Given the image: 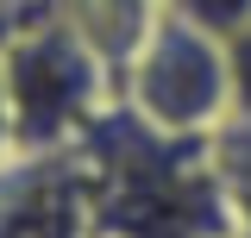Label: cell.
<instances>
[{
    "instance_id": "277c9868",
    "label": "cell",
    "mask_w": 251,
    "mask_h": 238,
    "mask_svg": "<svg viewBox=\"0 0 251 238\" xmlns=\"http://www.w3.org/2000/svg\"><path fill=\"white\" fill-rule=\"evenodd\" d=\"M170 6H182L188 19H201V25L220 31V38H232V31L251 25V0H170Z\"/></svg>"
},
{
    "instance_id": "8992f818",
    "label": "cell",
    "mask_w": 251,
    "mask_h": 238,
    "mask_svg": "<svg viewBox=\"0 0 251 238\" xmlns=\"http://www.w3.org/2000/svg\"><path fill=\"white\" fill-rule=\"evenodd\" d=\"M19 150V125H13V100H6V82H0V163Z\"/></svg>"
},
{
    "instance_id": "3957f363",
    "label": "cell",
    "mask_w": 251,
    "mask_h": 238,
    "mask_svg": "<svg viewBox=\"0 0 251 238\" xmlns=\"http://www.w3.org/2000/svg\"><path fill=\"white\" fill-rule=\"evenodd\" d=\"M0 238H100V169L82 144L0 163Z\"/></svg>"
},
{
    "instance_id": "7a4b0ae2",
    "label": "cell",
    "mask_w": 251,
    "mask_h": 238,
    "mask_svg": "<svg viewBox=\"0 0 251 238\" xmlns=\"http://www.w3.org/2000/svg\"><path fill=\"white\" fill-rule=\"evenodd\" d=\"M120 107L145 132L176 138V144L220 138L232 125V50H226V38L163 0L138 38V50L120 63Z\"/></svg>"
},
{
    "instance_id": "5b68a950",
    "label": "cell",
    "mask_w": 251,
    "mask_h": 238,
    "mask_svg": "<svg viewBox=\"0 0 251 238\" xmlns=\"http://www.w3.org/2000/svg\"><path fill=\"white\" fill-rule=\"evenodd\" d=\"M232 50V125H251V25L226 38Z\"/></svg>"
},
{
    "instance_id": "6da1fadb",
    "label": "cell",
    "mask_w": 251,
    "mask_h": 238,
    "mask_svg": "<svg viewBox=\"0 0 251 238\" xmlns=\"http://www.w3.org/2000/svg\"><path fill=\"white\" fill-rule=\"evenodd\" d=\"M0 82L13 100L19 150H69L120 107V69L88 44L63 0H50L0 50Z\"/></svg>"
}]
</instances>
